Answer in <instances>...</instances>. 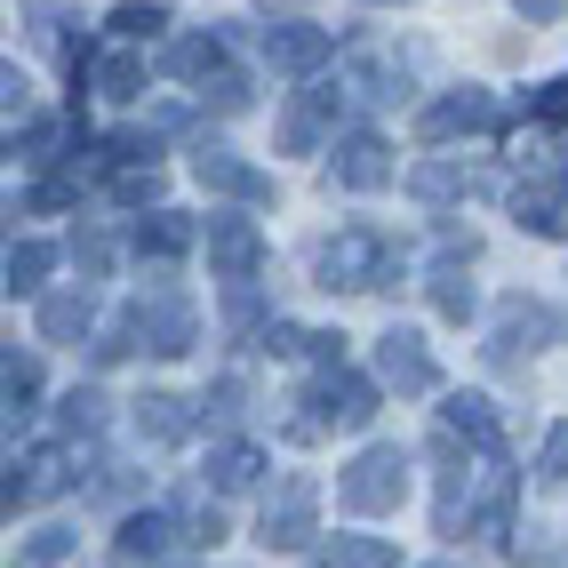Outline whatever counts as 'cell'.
Listing matches in <instances>:
<instances>
[{"label": "cell", "mask_w": 568, "mask_h": 568, "mask_svg": "<svg viewBox=\"0 0 568 568\" xmlns=\"http://www.w3.org/2000/svg\"><path fill=\"white\" fill-rule=\"evenodd\" d=\"M305 408L313 416H296V440H313V433H361L368 416H376V385L336 361V368H321V385L305 393Z\"/></svg>", "instance_id": "cell-1"}, {"label": "cell", "mask_w": 568, "mask_h": 568, "mask_svg": "<svg viewBox=\"0 0 568 568\" xmlns=\"http://www.w3.org/2000/svg\"><path fill=\"white\" fill-rule=\"evenodd\" d=\"M385 281H393V248L368 224H353L321 248V288H385Z\"/></svg>", "instance_id": "cell-2"}, {"label": "cell", "mask_w": 568, "mask_h": 568, "mask_svg": "<svg viewBox=\"0 0 568 568\" xmlns=\"http://www.w3.org/2000/svg\"><path fill=\"white\" fill-rule=\"evenodd\" d=\"M400 497H408V457L400 448H361L345 465V505L353 513H400Z\"/></svg>", "instance_id": "cell-3"}, {"label": "cell", "mask_w": 568, "mask_h": 568, "mask_svg": "<svg viewBox=\"0 0 568 568\" xmlns=\"http://www.w3.org/2000/svg\"><path fill=\"white\" fill-rule=\"evenodd\" d=\"M545 345H560V321L537 305V296H505V321H497V336H488V361L520 368L528 353H545Z\"/></svg>", "instance_id": "cell-4"}, {"label": "cell", "mask_w": 568, "mask_h": 568, "mask_svg": "<svg viewBox=\"0 0 568 568\" xmlns=\"http://www.w3.org/2000/svg\"><path fill=\"white\" fill-rule=\"evenodd\" d=\"M313 505H321V488L305 473H288L273 497H264V520H256V537L273 545V552H296V545H313Z\"/></svg>", "instance_id": "cell-5"}, {"label": "cell", "mask_w": 568, "mask_h": 568, "mask_svg": "<svg viewBox=\"0 0 568 568\" xmlns=\"http://www.w3.org/2000/svg\"><path fill=\"white\" fill-rule=\"evenodd\" d=\"M209 264H216L233 288L256 281V273H264V233H256L248 216H216V224H209Z\"/></svg>", "instance_id": "cell-6"}, {"label": "cell", "mask_w": 568, "mask_h": 568, "mask_svg": "<svg viewBox=\"0 0 568 568\" xmlns=\"http://www.w3.org/2000/svg\"><path fill=\"white\" fill-rule=\"evenodd\" d=\"M513 216H520V233H537V241H560V233H568V161H560V169H545L537 184H520Z\"/></svg>", "instance_id": "cell-7"}, {"label": "cell", "mask_w": 568, "mask_h": 568, "mask_svg": "<svg viewBox=\"0 0 568 568\" xmlns=\"http://www.w3.org/2000/svg\"><path fill=\"white\" fill-rule=\"evenodd\" d=\"M488 121H497L488 89H457V97H440V104H425V112H416V136H425V144H448V136H473V129H488Z\"/></svg>", "instance_id": "cell-8"}, {"label": "cell", "mask_w": 568, "mask_h": 568, "mask_svg": "<svg viewBox=\"0 0 568 568\" xmlns=\"http://www.w3.org/2000/svg\"><path fill=\"white\" fill-rule=\"evenodd\" d=\"M376 376L400 393H433V353H425V336L416 328H385L376 336Z\"/></svg>", "instance_id": "cell-9"}, {"label": "cell", "mask_w": 568, "mask_h": 568, "mask_svg": "<svg viewBox=\"0 0 568 568\" xmlns=\"http://www.w3.org/2000/svg\"><path fill=\"white\" fill-rule=\"evenodd\" d=\"M336 104H345V97H336L328 81L296 97V104L281 112V153H313V144H321V136L336 129Z\"/></svg>", "instance_id": "cell-10"}, {"label": "cell", "mask_w": 568, "mask_h": 568, "mask_svg": "<svg viewBox=\"0 0 568 568\" xmlns=\"http://www.w3.org/2000/svg\"><path fill=\"white\" fill-rule=\"evenodd\" d=\"M64 465H72V448H32V457H17V465H9V513L41 505V497H57V488L72 480Z\"/></svg>", "instance_id": "cell-11"}, {"label": "cell", "mask_w": 568, "mask_h": 568, "mask_svg": "<svg viewBox=\"0 0 568 568\" xmlns=\"http://www.w3.org/2000/svg\"><path fill=\"white\" fill-rule=\"evenodd\" d=\"M193 176L209 184V193H233V201H273V176H256L248 161L224 153V144H201V153H193Z\"/></svg>", "instance_id": "cell-12"}, {"label": "cell", "mask_w": 568, "mask_h": 568, "mask_svg": "<svg viewBox=\"0 0 568 568\" xmlns=\"http://www.w3.org/2000/svg\"><path fill=\"white\" fill-rule=\"evenodd\" d=\"M336 184H353V193H376V184H393V144L385 136H345L336 144Z\"/></svg>", "instance_id": "cell-13"}, {"label": "cell", "mask_w": 568, "mask_h": 568, "mask_svg": "<svg viewBox=\"0 0 568 568\" xmlns=\"http://www.w3.org/2000/svg\"><path fill=\"white\" fill-rule=\"evenodd\" d=\"M328 32L321 24H264V57H273L281 72H313V64H328Z\"/></svg>", "instance_id": "cell-14"}, {"label": "cell", "mask_w": 568, "mask_h": 568, "mask_svg": "<svg viewBox=\"0 0 568 568\" xmlns=\"http://www.w3.org/2000/svg\"><path fill=\"white\" fill-rule=\"evenodd\" d=\"M176 537L193 545V528H176L169 513H129V520H121V560H161Z\"/></svg>", "instance_id": "cell-15"}, {"label": "cell", "mask_w": 568, "mask_h": 568, "mask_svg": "<svg viewBox=\"0 0 568 568\" xmlns=\"http://www.w3.org/2000/svg\"><path fill=\"white\" fill-rule=\"evenodd\" d=\"M176 81H216L224 72V49H216V32H184V41H169V57H161Z\"/></svg>", "instance_id": "cell-16"}, {"label": "cell", "mask_w": 568, "mask_h": 568, "mask_svg": "<svg viewBox=\"0 0 568 568\" xmlns=\"http://www.w3.org/2000/svg\"><path fill=\"white\" fill-rule=\"evenodd\" d=\"M89 321H97L89 288H64V296H49V305H41V336H49V345H72V336H89Z\"/></svg>", "instance_id": "cell-17"}, {"label": "cell", "mask_w": 568, "mask_h": 568, "mask_svg": "<svg viewBox=\"0 0 568 568\" xmlns=\"http://www.w3.org/2000/svg\"><path fill=\"white\" fill-rule=\"evenodd\" d=\"M136 433L144 440H184V433H193V400H176V393L136 400Z\"/></svg>", "instance_id": "cell-18"}, {"label": "cell", "mask_w": 568, "mask_h": 568, "mask_svg": "<svg viewBox=\"0 0 568 568\" xmlns=\"http://www.w3.org/2000/svg\"><path fill=\"white\" fill-rule=\"evenodd\" d=\"M89 81H97V97H136L144 64H136V49H104V57H89Z\"/></svg>", "instance_id": "cell-19"}, {"label": "cell", "mask_w": 568, "mask_h": 568, "mask_svg": "<svg viewBox=\"0 0 568 568\" xmlns=\"http://www.w3.org/2000/svg\"><path fill=\"white\" fill-rule=\"evenodd\" d=\"M209 473H216V488H256L264 480V448L256 440H224L209 457Z\"/></svg>", "instance_id": "cell-20"}, {"label": "cell", "mask_w": 568, "mask_h": 568, "mask_svg": "<svg viewBox=\"0 0 568 568\" xmlns=\"http://www.w3.org/2000/svg\"><path fill=\"white\" fill-rule=\"evenodd\" d=\"M440 416H448V433H465L473 448H497V416H488V400H480V393H448V408H440Z\"/></svg>", "instance_id": "cell-21"}, {"label": "cell", "mask_w": 568, "mask_h": 568, "mask_svg": "<svg viewBox=\"0 0 568 568\" xmlns=\"http://www.w3.org/2000/svg\"><path fill=\"white\" fill-rule=\"evenodd\" d=\"M176 248H193V224L184 216H136V256H176Z\"/></svg>", "instance_id": "cell-22"}, {"label": "cell", "mask_w": 568, "mask_h": 568, "mask_svg": "<svg viewBox=\"0 0 568 568\" xmlns=\"http://www.w3.org/2000/svg\"><path fill=\"white\" fill-rule=\"evenodd\" d=\"M49 264H57V248H49V241H17V248H9V288H17V296H41Z\"/></svg>", "instance_id": "cell-23"}, {"label": "cell", "mask_w": 568, "mask_h": 568, "mask_svg": "<svg viewBox=\"0 0 568 568\" xmlns=\"http://www.w3.org/2000/svg\"><path fill=\"white\" fill-rule=\"evenodd\" d=\"M321 560L328 568H393V545H376V537H321Z\"/></svg>", "instance_id": "cell-24"}, {"label": "cell", "mask_w": 568, "mask_h": 568, "mask_svg": "<svg viewBox=\"0 0 568 568\" xmlns=\"http://www.w3.org/2000/svg\"><path fill=\"white\" fill-rule=\"evenodd\" d=\"M161 24H169V9H153V0H121L112 9V32L136 49V41H161Z\"/></svg>", "instance_id": "cell-25"}, {"label": "cell", "mask_w": 568, "mask_h": 568, "mask_svg": "<svg viewBox=\"0 0 568 568\" xmlns=\"http://www.w3.org/2000/svg\"><path fill=\"white\" fill-rule=\"evenodd\" d=\"M408 193H416V201H457V193H473V176H465V169H448V161H433V169H416V176H408Z\"/></svg>", "instance_id": "cell-26"}, {"label": "cell", "mask_w": 568, "mask_h": 568, "mask_svg": "<svg viewBox=\"0 0 568 568\" xmlns=\"http://www.w3.org/2000/svg\"><path fill=\"white\" fill-rule=\"evenodd\" d=\"M0 393H9V416H24V408H32V393H41V368L9 353V368H0Z\"/></svg>", "instance_id": "cell-27"}, {"label": "cell", "mask_w": 568, "mask_h": 568, "mask_svg": "<svg viewBox=\"0 0 568 568\" xmlns=\"http://www.w3.org/2000/svg\"><path fill=\"white\" fill-rule=\"evenodd\" d=\"M64 552H72V528H41V537L24 545V560H17V568H57Z\"/></svg>", "instance_id": "cell-28"}, {"label": "cell", "mask_w": 568, "mask_h": 568, "mask_svg": "<svg viewBox=\"0 0 568 568\" xmlns=\"http://www.w3.org/2000/svg\"><path fill=\"white\" fill-rule=\"evenodd\" d=\"M57 425H64V433H97V425H104V400H97V393H64V416H57Z\"/></svg>", "instance_id": "cell-29"}, {"label": "cell", "mask_w": 568, "mask_h": 568, "mask_svg": "<svg viewBox=\"0 0 568 568\" xmlns=\"http://www.w3.org/2000/svg\"><path fill=\"white\" fill-rule=\"evenodd\" d=\"M153 193H161V176H153V169H121V176H112V201H129V209H144Z\"/></svg>", "instance_id": "cell-30"}, {"label": "cell", "mask_w": 568, "mask_h": 568, "mask_svg": "<svg viewBox=\"0 0 568 568\" xmlns=\"http://www.w3.org/2000/svg\"><path fill=\"white\" fill-rule=\"evenodd\" d=\"M72 256H81V273H89V281H104V264H112V241H104V233H72Z\"/></svg>", "instance_id": "cell-31"}, {"label": "cell", "mask_w": 568, "mask_h": 568, "mask_svg": "<svg viewBox=\"0 0 568 568\" xmlns=\"http://www.w3.org/2000/svg\"><path fill=\"white\" fill-rule=\"evenodd\" d=\"M537 473H545V480H568V425H552V440H545Z\"/></svg>", "instance_id": "cell-32"}, {"label": "cell", "mask_w": 568, "mask_h": 568, "mask_svg": "<svg viewBox=\"0 0 568 568\" xmlns=\"http://www.w3.org/2000/svg\"><path fill=\"white\" fill-rule=\"evenodd\" d=\"M209 89H216V112H241V104H248V81H241V72H216Z\"/></svg>", "instance_id": "cell-33"}, {"label": "cell", "mask_w": 568, "mask_h": 568, "mask_svg": "<svg viewBox=\"0 0 568 568\" xmlns=\"http://www.w3.org/2000/svg\"><path fill=\"white\" fill-rule=\"evenodd\" d=\"M537 112H545V121H568V81H552V89H537Z\"/></svg>", "instance_id": "cell-34"}, {"label": "cell", "mask_w": 568, "mask_h": 568, "mask_svg": "<svg viewBox=\"0 0 568 568\" xmlns=\"http://www.w3.org/2000/svg\"><path fill=\"white\" fill-rule=\"evenodd\" d=\"M433 568H448V560H433Z\"/></svg>", "instance_id": "cell-35"}]
</instances>
